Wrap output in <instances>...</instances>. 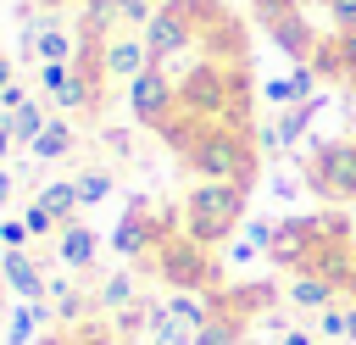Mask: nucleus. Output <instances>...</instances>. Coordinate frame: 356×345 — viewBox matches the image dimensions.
Returning <instances> with one entry per match:
<instances>
[{"instance_id":"obj_1","label":"nucleus","mask_w":356,"mask_h":345,"mask_svg":"<svg viewBox=\"0 0 356 345\" xmlns=\"http://www.w3.org/2000/svg\"><path fill=\"white\" fill-rule=\"evenodd\" d=\"M178 111H189L195 122H228V128H239V111L250 117L245 78L234 67H222V61H200L178 83Z\"/></svg>"},{"instance_id":"obj_2","label":"nucleus","mask_w":356,"mask_h":345,"mask_svg":"<svg viewBox=\"0 0 356 345\" xmlns=\"http://www.w3.org/2000/svg\"><path fill=\"white\" fill-rule=\"evenodd\" d=\"M195 178L211 184H250L256 172V150H250V128H228V122H206L195 134V145L184 150Z\"/></svg>"},{"instance_id":"obj_3","label":"nucleus","mask_w":356,"mask_h":345,"mask_svg":"<svg viewBox=\"0 0 356 345\" xmlns=\"http://www.w3.org/2000/svg\"><path fill=\"white\" fill-rule=\"evenodd\" d=\"M245 195H250V184H211V178H195V189L184 195V234L195 239V245H222L234 228H239V217H245Z\"/></svg>"},{"instance_id":"obj_4","label":"nucleus","mask_w":356,"mask_h":345,"mask_svg":"<svg viewBox=\"0 0 356 345\" xmlns=\"http://www.w3.org/2000/svg\"><path fill=\"white\" fill-rule=\"evenodd\" d=\"M211 17H217L211 0H167V6H156V17L145 22V50H150V61L167 67L172 56H184V50L195 45V28L211 22Z\"/></svg>"},{"instance_id":"obj_5","label":"nucleus","mask_w":356,"mask_h":345,"mask_svg":"<svg viewBox=\"0 0 356 345\" xmlns=\"http://www.w3.org/2000/svg\"><path fill=\"white\" fill-rule=\"evenodd\" d=\"M150 256H156V273H161L172 289H200V295L217 289V262H211L206 245H195L189 234H161V245H156Z\"/></svg>"},{"instance_id":"obj_6","label":"nucleus","mask_w":356,"mask_h":345,"mask_svg":"<svg viewBox=\"0 0 356 345\" xmlns=\"http://www.w3.org/2000/svg\"><path fill=\"white\" fill-rule=\"evenodd\" d=\"M306 184H312L323 200H334V206L356 200V139H328V145H317L312 161H306Z\"/></svg>"},{"instance_id":"obj_7","label":"nucleus","mask_w":356,"mask_h":345,"mask_svg":"<svg viewBox=\"0 0 356 345\" xmlns=\"http://www.w3.org/2000/svg\"><path fill=\"white\" fill-rule=\"evenodd\" d=\"M128 111H134V122H145V128H167L172 117H178V83L161 72V67H145L134 83H128Z\"/></svg>"},{"instance_id":"obj_8","label":"nucleus","mask_w":356,"mask_h":345,"mask_svg":"<svg viewBox=\"0 0 356 345\" xmlns=\"http://www.w3.org/2000/svg\"><path fill=\"white\" fill-rule=\"evenodd\" d=\"M300 0H256V17H261V28L273 33V45L284 50V56H295V61H306L323 39L306 28V17L295 11Z\"/></svg>"},{"instance_id":"obj_9","label":"nucleus","mask_w":356,"mask_h":345,"mask_svg":"<svg viewBox=\"0 0 356 345\" xmlns=\"http://www.w3.org/2000/svg\"><path fill=\"white\" fill-rule=\"evenodd\" d=\"M323 239H328V223H323V217H284L278 234H273V250H267V256H273L278 267H295V273H300Z\"/></svg>"},{"instance_id":"obj_10","label":"nucleus","mask_w":356,"mask_h":345,"mask_svg":"<svg viewBox=\"0 0 356 345\" xmlns=\"http://www.w3.org/2000/svg\"><path fill=\"white\" fill-rule=\"evenodd\" d=\"M161 234H167L161 217H156L145 200H134V206L122 211V223L111 228V250H117V256H150V250L161 245Z\"/></svg>"},{"instance_id":"obj_11","label":"nucleus","mask_w":356,"mask_h":345,"mask_svg":"<svg viewBox=\"0 0 356 345\" xmlns=\"http://www.w3.org/2000/svg\"><path fill=\"white\" fill-rule=\"evenodd\" d=\"M0 284L17 289L22 300H44V295H50V278H44V267L33 262V250H6V256H0Z\"/></svg>"},{"instance_id":"obj_12","label":"nucleus","mask_w":356,"mask_h":345,"mask_svg":"<svg viewBox=\"0 0 356 345\" xmlns=\"http://www.w3.org/2000/svg\"><path fill=\"white\" fill-rule=\"evenodd\" d=\"M145 67H156L150 50H145V33H111V39H106V72H111V78L134 83Z\"/></svg>"},{"instance_id":"obj_13","label":"nucleus","mask_w":356,"mask_h":345,"mask_svg":"<svg viewBox=\"0 0 356 345\" xmlns=\"http://www.w3.org/2000/svg\"><path fill=\"white\" fill-rule=\"evenodd\" d=\"M56 256H61V267L89 273V267H95V256H100V234H95V228H83V223H67V228L56 234Z\"/></svg>"},{"instance_id":"obj_14","label":"nucleus","mask_w":356,"mask_h":345,"mask_svg":"<svg viewBox=\"0 0 356 345\" xmlns=\"http://www.w3.org/2000/svg\"><path fill=\"white\" fill-rule=\"evenodd\" d=\"M245 339V317L234 306H222V295L211 289V317L195 328V345H239Z\"/></svg>"},{"instance_id":"obj_15","label":"nucleus","mask_w":356,"mask_h":345,"mask_svg":"<svg viewBox=\"0 0 356 345\" xmlns=\"http://www.w3.org/2000/svg\"><path fill=\"white\" fill-rule=\"evenodd\" d=\"M267 100L284 106V111L300 106V100H317V67H312V61H295L289 78H273V83H267Z\"/></svg>"},{"instance_id":"obj_16","label":"nucleus","mask_w":356,"mask_h":345,"mask_svg":"<svg viewBox=\"0 0 356 345\" xmlns=\"http://www.w3.org/2000/svg\"><path fill=\"white\" fill-rule=\"evenodd\" d=\"M28 50H33V61H72L78 56V45H72V33L67 28H56V22H28Z\"/></svg>"},{"instance_id":"obj_17","label":"nucleus","mask_w":356,"mask_h":345,"mask_svg":"<svg viewBox=\"0 0 356 345\" xmlns=\"http://www.w3.org/2000/svg\"><path fill=\"white\" fill-rule=\"evenodd\" d=\"M334 300H339V289H334L328 278H317V273H295V278H289V306L323 312V306H334Z\"/></svg>"},{"instance_id":"obj_18","label":"nucleus","mask_w":356,"mask_h":345,"mask_svg":"<svg viewBox=\"0 0 356 345\" xmlns=\"http://www.w3.org/2000/svg\"><path fill=\"white\" fill-rule=\"evenodd\" d=\"M44 122H50V100H44V95H28V100L11 111V134H17V145H33Z\"/></svg>"},{"instance_id":"obj_19","label":"nucleus","mask_w":356,"mask_h":345,"mask_svg":"<svg viewBox=\"0 0 356 345\" xmlns=\"http://www.w3.org/2000/svg\"><path fill=\"white\" fill-rule=\"evenodd\" d=\"M28 150H33L39 161H61V156L72 150V122H67V117H50V122L39 128V139H33Z\"/></svg>"},{"instance_id":"obj_20","label":"nucleus","mask_w":356,"mask_h":345,"mask_svg":"<svg viewBox=\"0 0 356 345\" xmlns=\"http://www.w3.org/2000/svg\"><path fill=\"white\" fill-rule=\"evenodd\" d=\"M33 200H39V206H44V211H50V217H56L61 228H67V223H78L72 211L83 206V200H78V184H67V178H61V184H44V189H39Z\"/></svg>"},{"instance_id":"obj_21","label":"nucleus","mask_w":356,"mask_h":345,"mask_svg":"<svg viewBox=\"0 0 356 345\" xmlns=\"http://www.w3.org/2000/svg\"><path fill=\"white\" fill-rule=\"evenodd\" d=\"M50 323V306L44 300H22L17 312H11V328H6V345H28L39 328Z\"/></svg>"},{"instance_id":"obj_22","label":"nucleus","mask_w":356,"mask_h":345,"mask_svg":"<svg viewBox=\"0 0 356 345\" xmlns=\"http://www.w3.org/2000/svg\"><path fill=\"white\" fill-rule=\"evenodd\" d=\"M134 300H139V284H134V273H111V278L95 289V306H100V312H111V317H117L122 306H134Z\"/></svg>"},{"instance_id":"obj_23","label":"nucleus","mask_w":356,"mask_h":345,"mask_svg":"<svg viewBox=\"0 0 356 345\" xmlns=\"http://www.w3.org/2000/svg\"><path fill=\"white\" fill-rule=\"evenodd\" d=\"M150 345H195V328H184L172 312H167V300H156V312H150V334H145Z\"/></svg>"},{"instance_id":"obj_24","label":"nucleus","mask_w":356,"mask_h":345,"mask_svg":"<svg viewBox=\"0 0 356 345\" xmlns=\"http://www.w3.org/2000/svg\"><path fill=\"white\" fill-rule=\"evenodd\" d=\"M167 312H172V317H178L184 328H200V323L211 317V295H200V289H172Z\"/></svg>"},{"instance_id":"obj_25","label":"nucleus","mask_w":356,"mask_h":345,"mask_svg":"<svg viewBox=\"0 0 356 345\" xmlns=\"http://www.w3.org/2000/svg\"><path fill=\"white\" fill-rule=\"evenodd\" d=\"M150 312H156V300H134V306H122V312L111 317V334H117V339L150 334Z\"/></svg>"},{"instance_id":"obj_26","label":"nucleus","mask_w":356,"mask_h":345,"mask_svg":"<svg viewBox=\"0 0 356 345\" xmlns=\"http://www.w3.org/2000/svg\"><path fill=\"white\" fill-rule=\"evenodd\" d=\"M317 106H323V100H300V106H289V111L278 117V145H289V139H300V134H306V122L317 117Z\"/></svg>"},{"instance_id":"obj_27","label":"nucleus","mask_w":356,"mask_h":345,"mask_svg":"<svg viewBox=\"0 0 356 345\" xmlns=\"http://www.w3.org/2000/svg\"><path fill=\"white\" fill-rule=\"evenodd\" d=\"M33 78H39V95L56 106V95H61V89H67V78H72V61H39V72H33Z\"/></svg>"},{"instance_id":"obj_28","label":"nucleus","mask_w":356,"mask_h":345,"mask_svg":"<svg viewBox=\"0 0 356 345\" xmlns=\"http://www.w3.org/2000/svg\"><path fill=\"white\" fill-rule=\"evenodd\" d=\"M50 295H56V317H61L67 328H78V323H83V312H89V300H83L78 289H67V284H50Z\"/></svg>"},{"instance_id":"obj_29","label":"nucleus","mask_w":356,"mask_h":345,"mask_svg":"<svg viewBox=\"0 0 356 345\" xmlns=\"http://www.w3.org/2000/svg\"><path fill=\"white\" fill-rule=\"evenodd\" d=\"M312 328H317L323 339H334V345H339V339H350V334H345V306H339V300H334V306H323V312H312Z\"/></svg>"},{"instance_id":"obj_30","label":"nucleus","mask_w":356,"mask_h":345,"mask_svg":"<svg viewBox=\"0 0 356 345\" xmlns=\"http://www.w3.org/2000/svg\"><path fill=\"white\" fill-rule=\"evenodd\" d=\"M273 234H278V223H245V245H234V256H250V250H273Z\"/></svg>"},{"instance_id":"obj_31","label":"nucleus","mask_w":356,"mask_h":345,"mask_svg":"<svg viewBox=\"0 0 356 345\" xmlns=\"http://www.w3.org/2000/svg\"><path fill=\"white\" fill-rule=\"evenodd\" d=\"M328 50H334V61H339V78L356 83V28H350V33H334Z\"/></svg>"},{"instance_id":"obj_32","label":"nucleus","mask_w":356,"mask_h":345,"mask_svg":"<svg viewBox=\"0 0 356 345\" xmlns=\"http://www.w3.org/2000/svg\"><path fill=\"white\" fill-rule=\"evenodd\" d=\"M72 184H78V200H83V206H95V200H106V195H111V172H100V167H95V172H83V178H72Z\"/></svg>"},{"instance_id":"obj_33","label":"nucleus","mask_w":356,"mask_h":345,"mask_svg":"<svg viewBox=\"0 0 356 345\" xmlns=\"http://www.w3.org/2000/svg\"><path fill=\"white\" fill-rule=\"evenodd\" d=\"M67 345H117V334H111V323H78V328H67Z\"/></svg>"},{"instance_id":"obj_34","label":"nucleus","mask_w":356,"mask_h":345,"mask_svg":"<svg viewBox=\"0 0 356 345\" xmlns=\"http://www.w3.org/2000/svg\"><path fill=\"white\" fill-rule=\"evenodd\" d=\"M22 223H28V234H33V239H44V234H61V223H56V217H50V211H44L39 200H28Z\"/></svg>"},{"instance_id":"obj_35","label":"nucleus","mask_w":356,"mask_h":345,"mask_svg":"<svg viewBox=\"0 0 356 345\" xmlns=\"http://www.w3.org/2000/svg\"><path fill=\"white\" fill-rule=\"evenodd\" d=\"M28 239H33V234H28L22 217H6V223H0V245H6V250H28Z\"/></svg>"},{"instance_id":"obj_36","label":"nucleus","mask_w":356,"mask_h":345,"mask_svg":"<svg viewBox=\"0 0 356 345\" xmlns=\"http://www.w3.org/2000/svg\"><path fill=\"white\" fill-rule=\"evenodd\" d=\"M328 17H334V33H350L356 28V0H323Z\"/></svg>"},{"instance_id":"obj_37","label":"nucleus","mask_w":356,"mask_h":345,"mask_svg":"<svg viewBox=\"0 0 356 345\" xmlns=\"http://www.w3.org/2000/svg\"><path fill=\"white\" fill-rule=\"evenodd\" d=\"M22 100H28V89H22V83H0V117H11Z\"/></svg>"},{"instance_id":"obj_38","label":"nucleus","mask_w":356,"mask_h":345,"mask_svg":"<svg viewBox=\"0 0 356 345\" xmlns=\"http://www.w3.org/2000/svg\"><path fill=\"white\" fill-rule=\"evenodd\" d=\"M11 145H17V134H11V117H0V161L11 156Z\"/></svg>"},{"instance_id":"obj_39","label":"nucleus","mask_w":356,"mask_h":345,"mask_svg":"<svg viewBox=\"0 0 356 345\" xmlns=\"http://www.w3.org/2000/svg\"><path fill=\"white\" fill-rule=\"evenodd\" d=\"M278 345H317V339H312V328H289Z\"/></svg>"},{"instance_id":"obj_40","label":"nucleus","mask_w":356,"mask_h":345,"mask_svg":"<svg viewBox=\"0 0 356 345\" xmlns=\"http://www.w3.org/2000/svg\"><path fill=\"white\" fill-rule=\"evenodd\" d=\"M345 334H350V345H356V300L345 306Z\"/></svg>"},{"instance_id":"obj_41","label":"nucleus","mask_w":356,"mask_h":345,"mask_svg":"<svg viewBox=\"0 0 356 345\" xmlns=\"http://www.w3.org/2000/svg\"><path fill=\"white\" fill-rule=\"evenodd\" d=\"M6 200H11V178H6V167H0V211H6Z\"/></svg>"},{"instance_id":"obj_42","label":"nucleus","mask_w":356,"mask_h":345,"mask_svg":"<svg viewBox=\"0 0 356 345\" xmlns=\"http://www.w3.org/2000/svg\"><path fill=\"white\" fill-rule=\"evenodd\" d=\"M39 345H67V334H44V339H39Z\"/></svg>"},{"instance_id":"obj_43","label":"nucleus","mask_w":356,"mask_h":345,"mask_svg":"<svg viewBox=\"0 0 356 345\" xmlns=\"http://www.w3.org/2000/svg\"><path fill=\"white\" fill-rule=\"evenodd\" d=\"M345 245H350V250H356V228H350V239H345Z\"/></svg>"},{"instance_id":"obj_44","label":"nucleus","mask_w":356,"mask_h":345,"mask_svg":"<svg viewBox=\"0 0 356 345\" xmlns=\"http://www.w3.org/2000/svg\"><path fill=\"white\" fill-rule=\"evenodd\" d=\"M145 6H167V0H145Z\"/></svg>"}]
</instances>
